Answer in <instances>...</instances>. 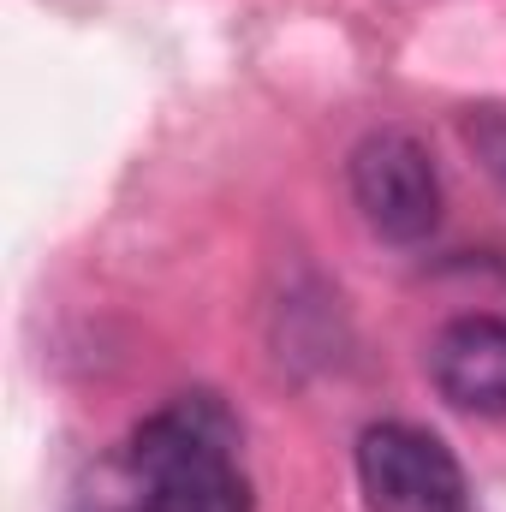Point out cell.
Segmentation results:
<instances>
[{
	"label": "cell",
	"instance_id": "4",
	"mask_svg": "<svg viewBox=\"0 0 506 512\" xmlns=\"http://www.w3.org/2000/svg\"><path fill=\"white\" fill-rule=\"evenodd\" d=\"M429 382L453 411L506 417V316H453L429 346Z\"/></svg>",
	"mask_w": 506,
	"mask_h": 512
},
{
	"label": "cell",
	"instance_id": "2",
	"mask_svg": "<svg viewBox=\"0 0 506 512\" xmlns=\"http://www.w3.org/2000/svg\"><path fill=\"white\" fill-rule=\"evenodd\" d=\"M346 185H352L364 227L387 245H423L441 227V173L417 131H370L346 161Z\"/></svg>",
	"mask_w": 506,
	"mask_h": 512
},
{
	"label": "cell",
	"instance_id": "3",
	"mask_svg": "<svg viewBox=\"0 0 506 512\" xmlns=\"http://www.w3.org/2000/svg\"><path fill=\"white\" fill-rule=\"evenodd\" d=\"M358 489L370 512H465V465L417 423H370L358 435Z\"/></svg>",
	"mask_w": 506,
	"mask_h": 512
},
{
	"label": "cell",
	"instance_id": "1",
	"mask_svg": "<svg viewBox=\"0 0 506 512\" xmlns=\"http://www.w3.org/2000/svg\"><path fill=\"white\" fill-rule=\"evenodd\" d=\"M143 512H251V477L239 465V417L215 393H173L126 447Z\"/></svg>",
	"mask_w": 506,
	"mask_h": 512
},
{
	"label": "cell",
	"instance_id": "5",
	"mask_svg": "<svg viewBox=\"0 0 506 512\" xmlns=\"http://www.w3.org/2000/svg\"><path fill=\"white\" fill-rule=\"evenodd\" d=\"M459 131H465L471 155L483 161V173L506 191V108H471V114L459 120Z\"/></svg>",
	"mask_w": 506,
	"mask_h": 512
}]
</instances>
